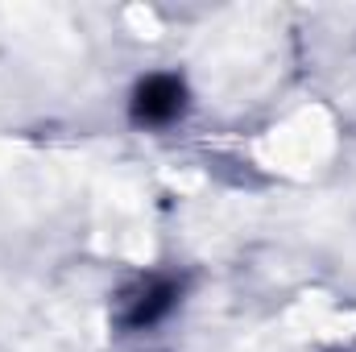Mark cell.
<instances>
[{
  "label": "cell",
  "instance_id": "obj_2",
  "mask_svg": "<svg viewBox=\"0 0 356 352\" xmlns=\"http://www.w3.org/2000/svg\"><path fill=\"white\" fill-rule=\"evenodd\" d=\"M175 303H178V282L175 278H149V282L129 298V311L120 315V323H124V328H149V323H158Z\"/></svg>",
  "mask_w": 356,
  "mask_h": 352
},
{
  "label": "cell",
  "instance_id": "obj_1",
  "mask_svg": "<svg viewBox=\"0 0 356 352\" xmlns=\"http://www.w3.org/2000/svg\"><path fill=\"white\" fill-rule=\"evenodd\" d=\"M186 112V83L178 75H149L133 91V120L149 129H166Z\"/></svg>",
  "mask_w": 356,
  "mask_h": 352
}]
</instances>
